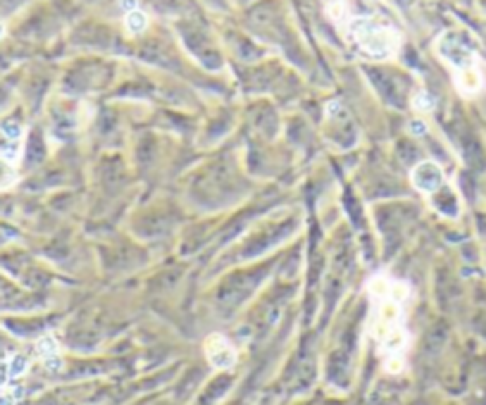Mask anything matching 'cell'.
<instances>
[{"label":"cell","mask_w":486,"mask_h":405,"mask_svg":"<svg viewBox=\"0 0 486 405\" xmlns=\"http://www.w3.org/2000/svg\"><path fill=\"white\" fill-rule=\"evenodd\" d=\"M0 36H3V24H0Z\"/></svg>","instance_id":"10"},{"label":"cell","mask_w":486,"mask_h":405,"mask_svg":"<svg viewBox=\"0 0 486 405\" xmlns=\"http://www.w3.org/2000/svg\"><path fill=\"white\" fill-rule=\"evenodd\" d=\"M341 31L346 34V39L355 43L365 55L377 60H389L394 58L401 48V34L389 27V24L375 20V17H351Z\"/></svg>","instance_id":"1"},{"label":"cell","mask_w":486,"mask_h":405,"mask_svg":"<svg viewBox=\"0 0 486 405\" xmlns=\"http://www.w3.org/2000/svg\"><path fill=\"white\" fill-rule=\"evenodd\" d=\"M203 348H205V358L210 360V365H213L215 370H232L236 365V360H239L236 348L229 344L222 334H210L208 339H205Z\"/></svg>","instance_id":"2"},{"label":"cell","mask_w":486,"mask_h":405,"mask_svg":"<svg viewBox=\"0 0 486 405\" xmlns=\"http://www.w3.org/2000/svg\"><path fill=\"white\" fill-rule=\"evenodd\" d=\"M17 182H20V174H17V165H12L10 160H5L0 155V191L12 189Z\"/></svg>","instance_id":"7"},{"label":"cell","mask_w":486,"mask_h":405,"mask_svg":"<svg viewBox=\"0 0 486 405\" xmlns=\"http://www.w3.org/2000/svg\"><path fill=\"white\" fill-rule=\"evenodd\" d=\"M413 108H415L417 112H427V110L434 108V101L427 96L425 91H420V93H415V96H413Z\"/></svg>","instance_id":"8"},{"label":"cell","mask_w":486,"mask_h":405,"mask_svg":"<svg viewBox=\"0 0 486 405\" xmlns=\"http://www.w3.org/2000/svg\"><path fill=\"white\" fill-rule=\"evenodd\" d=\"M410 132H413V134H425L427 127L422 122H413V124H410Z\"/></svg>","instance_id":"9"},{"label":"cell","mask_w":486,"mask_h":405,"mask_svg":"<svg viewBox=\"0 0 486 405\" xmlns=\"http://www.w3.org/2000/svg\"><path fill=\"white\" fill-rule=\"evenodd\" d=\"M453 81H456V89L463 93V96H477V93L484 89V74H482L479 62H472V65H465V67H460V70H456Z\"/></svg>","instance_id":"4"},{"label":"cell","mask_w":486,"mask_h":405,"mask_svg":"<svg viewBox=\"0 0 486 405\" xmlns=\"http://www.w3.org/2000/svg\"><path fill=\"white\" fill-rule=\"evenodd\" d=\"M410 182H413V186L420 193L432 196V193H436L441 186H444L446 177H444V170H441L434 160H425L413 170V174H410Z\"/></svg>","instance_id":"3"},{"label":"cell","mask_w":486,"mask_h":405,"mask_svg":"<svg viewBox=\"0 0 486 405\" xmlns=\"http://www.w3.org/2000/svg\"><path fill=\"white\" fill-rule=\"evenodd\" d=\"M36 353L48 367H60V346L53 336H43L36 344Z\"/></svg>","instance_id":"5"},{"label":"cell","mask_w":486,"mask_h":405,"mask_svg":"<svg viewBox=\"0 0 486 405\" xmlns=\"http://www.w3.org/2000/svg\"><path fill=\"white\" fill-rule=\"evenodd\" d=\"M124 29L129 34H143L148 29V15L143 10H139L136 5H129V12L124 15Z\"/></svg>","instance_id":"6"}]
</instances>
